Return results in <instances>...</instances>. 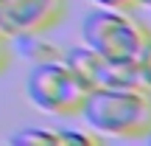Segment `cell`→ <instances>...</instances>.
<instances>
[{"label":"cell","instance_id":"obj_1","mask_svg":"<svg viewBox=\"0 0 151 146\" xmlns=\"http://www.w3.org/2000/svg\"><path fill=\"white\" fill-rule=\"evenodd\" d=\"M78 115L101 138H146L151 132V90L92 87Z\"/></svg>","mask_w":151,"mask_h":146},{"label":"cell","instance_id":"obj_2","mask_svg":"<svg viewBox=\"0 0 151 146\" xmlns=\"http://www.w3.org/2000/svg\"><path fill=\"white\" fill-rule=\"evenodd\" d=\"M134 9H104L95 6L81 20V42L106 59L134 62L151 31L132 14Z\"/></svg>","mask_w":151,"mask_h":146},{"label":"cell","instance_id":"obj_3","mask_svg":"<svg viewBox=\"0 0 151 146\" xmlns=\"http://www.w3.org/2000/svg\"><path fill=\"white\" fill-rule=\"evenodd\" d=\"M90 90L92 87L62 56L31 65L25 76V98L45 115H59V118L78 115Z\"/></svg>","mask_w":151,"mask_h":146},{"label":"cell","instance_id":"obj_4","mask_svg":"<svg viewBox=\"0 0 151 146\" xmlns=\"http://www.w3.org/2000/svg\"><path fill=\"white\" fill-rule=\"evenodd\" d=\"M62 59L90 87H143L134 62L106 59V56L95 54L92 48H87L84 42L70 45L67 51H62Z\"/></svg>","mask_w":151,"mask_h":146},{"label":"cell","instance_id":"obj_5","mask_svg":"<svg viewBox=\"0 0 151 146\" xmlns=\"http://www.w3.org/2000/svg\"><path fill=\"white\" fill-rule=\"evenodd\" d=\"M11 31H50L67 11V0H3Z\"/></svg>","mask_w":151,"mask_h":146},{"label":"cell","instance_id":"obj_6","mask_svg":"<svg viewBox=\"0 0 151 146\" xmlns=\"http://www.w3.org/2000/svg\"><path fill=\"white\" fill-rule=\"evenodd\" d=\"M6 42H9V54L28 65H39V62L62 56V48L48 37V31H11Z\"/></svg>","mask_w":151,"mask_h":146},{"label":"cell","instance_id":"obj_7","mask_svg":"<svg viewBox=\"0 0 151 146\" xmlns=\"http://www.w3.org/2000/svg\"><path fill=\"white\" fill-rule=\"evenodd\" d=\"M11 143L17 146H59V138H56V129H48V126H22L20 132L9 138Z\"/></svg>","mask_w":151,"mask_h":146},{"label":"cell","instance_id":"obj_8","mask_svg":"<svg viewBox=\"0 0 151 146\" xmlns=\"http://www.w3.org/2000/svg\"><path fill=\"white\" fill-rule=\"evenodd\" d=\"M56 138H59V146H92V143H101L104 138L95 135L90 126H62L56 129Z\"/></svg>","mask_w":151,"mask_h":146},{"label":"cell","instance_id":"obj_9","mask_svg":"<svg viewBox=\"0 0 151 146\" xmlns=\"http://www.w3.org/2000/svg\"><path fill=\"white\" fill-rule=\"evenodd\" d=\"M134 65H137V76H140V84L146 87V90H151V37L146 39V45L140 48V54H137Z\"/></svg>","mask_w":151,"mask_h":146},{"label":"cell","instance_id":"obj_10","mask_svg":"<svg viewBox=\"0 0 151 146\" xmlns=\"http://www.w3.org/2000/svg\"><path fill=\"white\" fill-rule=\"evenodd\" d=\"M11 62V54H9V42H6V37H0V73L9 68Z\"/></svg>","mask_w":151,"mask_h":146},{"label":"cell","instance_id":"obj_11","mask_svg":"<svg viewBox=\"0 0 151 146\" xmlns=\"http://www.w3.org/2000/svg\"><path fill=\"white\" fill-rule=\"evenodd\" d=\"M95 6H104V9H132L129 0H92Z\"/></svg>","mask_w":151,"mask_h":146},{"label":"cell","instance_id":"obj_12","mask_svg":"<svg viewBox=\"0 0 151 146\" xmlns=\"http://www.w3.org/2000/svg\"><path fill=\"white\" fill-rule=\"evenodd\" d=\"M0 37H9V23H6V11H3V0H0Z\"/></svg>","mask_w":151,"mask_h":146},{"label":"cell","instance_id":"obj_13","mask_svg":"<svg viewBox=\"0 0 151 146\" xmlns=\"http://www.w3.org/2000/svg\"><path fill=\"white\" fill-rule=\"evenodd\" d=\"M132 9H148L151 11V0H129Z\"/></svg>","mask_w":151,"mask_h":146},{"label":"cell","instance_id":"obj_14","mask_svg":"<svg viewBox=\"0 0 151 146\" xmlns=\"http://www.w3.org/2000/svg\"><path fill=\"white\" fill-rule=\"evenodd\" d=\"M146 143H151V132H148V135H146Z\"/></svg>","mask_w":151,"mask_h":146}]
</instances>
